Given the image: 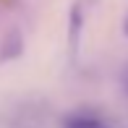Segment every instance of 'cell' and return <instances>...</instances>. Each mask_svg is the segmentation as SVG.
<instances>
[{
  "label": "cell",
  "mask_w": 128,
  "mask_h": 128,
  "mask_svg": "<svg viewBox=\"0 0 128 128\" xmlns=\"http://www.w3.org/2000/svg\"><path fill=\"white\" fill-rule=\"evenodd\" d=\"M123 84H126V92H128V71H126V78H123Z\"/></svg>",
  "instance_id": "277c9868"
},
{
  "label": "cell",
  "mask_w": 128,
  "mask_h": 128,
  "mask_svg": "<svg viewBox=\"0 0 128 128\" xmlns=\"http://www.w3.org/2000/svg\"><path fill=\"white\" fill-rule=\"evenodd\" d=\"M24 52V37L18 29H10L0 42V60H13Z\"/></svg>",
  "instance_id": "6da1fadb"
},
{
  "label": "cell",
  "mask_w": 128,
  "mask_h": 128,
  "mask_svg": "<svg viewBox=\"0 0 128 128\" xmlns=\"http://www.w3.org/2000/svg\"><path fill=\"white\" fill-rule=\"evenodd\" d=\"M66 128H102V123L89 112H73L66 118Z\"/></svg>",
  "instance_id": "7a4b0ae2"
},
{
  "label": "cell",
  "mask_w": 128,
  "mask_h": 128,
  "mask_svg": "<svg viewBox=\"0 0 128 128\" xmlns=\"http://www.w3.org/2000/svg\"><path fill=\"white\" fill-rule=\"evenodd\" d=\"M126 34H128V18H126Z\"/></svg>",
  "instance_id": "5b68a950"
},
{
  "label": "cell",
  "mask_w": 128,
  "mask_h": 128,
  "mask_svg": "<svg viewBox=\"0 0 128 128\" xmlns=\"http://www.w3.org/2000/svg\"><path fill=\"white\" fill-rule=\"evenodd\" d=\"M81 24H84V16H81V5L76 3L71 10V50H78V37H81Z\"/></svg>",
  "instance_id": "3957f363"
}]
</instances>
